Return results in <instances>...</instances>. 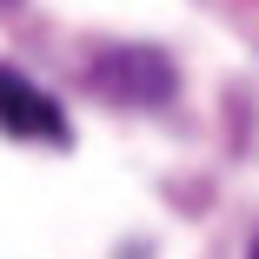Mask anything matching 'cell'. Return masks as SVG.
Returning a JSON list of instances; mask_svg holds the SVG:
<instances>
[{
	"label": "cell",
	"mask_w": 259,
	"mask_h": 259,
	"mask_svg": "<svg viewBox=\"0 0 259 259\" xmlns=\"http://www.w3.org/2000/svg\"><path fill=\"white\" fill-rule=\"evenodd\" d=\"M246 259H259V233H252V252H246Z\"/></svg>",
	"instance_id": "cell-3"
},
{
	"label": "cell",
	"mask_w": 259,
	"mask_h": 259,
	"mask_svg": "<svg viewBox=\"0 0 259 259\" xmlns=\"http://www.w3.org/2000/svg\"><path fill=\"white\" fill-rule=\"evenodd\" d=\"M87 87L100 100H113V107H126V113H146V107H166L180 93V73L160 47H107V54H93Z\"/></svg>",
	"instance_id": "cell-1"
},
{
	"label": "cell",
	"mask_w": 259,
	"mask_h": 259,
	"mask_svg": "<svg viewBox=\"0 0 259 259\" xmlns=\"http://www.w3.org/2000/svg\"><path fill=\"white\" fill-rule=\"evenodd\" d=\"M0 126L14 140H47V146H67V113L54 93H40L33 80H20L14 67H0Z\"/></svg>",
	"instance_id": "cell-2"
}]
</instances>
